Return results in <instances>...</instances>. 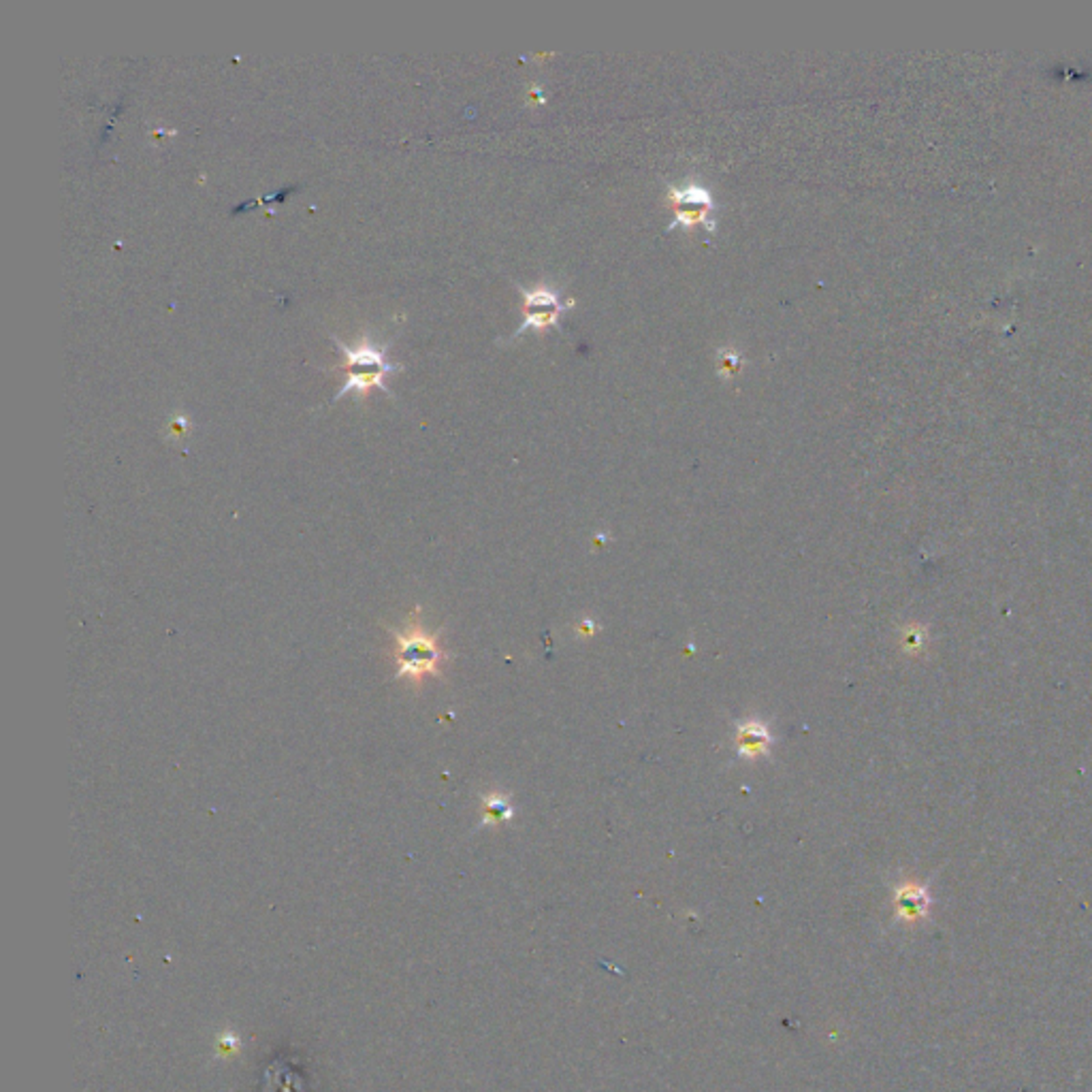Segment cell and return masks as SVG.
Masks as SVG:
<instances>
[{"mask_svg": "<svg viewBox=\"0 0 1092 1092\" xmlns=\"http://www.w3.org/2000/svg\"><path fill=\"white\" fill-rule=\"evenodd\" d=\"M388 632L393 638L397 678H404L412 687H421L429 677H440L446 653L442 651L438 634L429 632L421 621L419 606L412 610L404 628H388Z\"/></svg>", "mask_w": 1092, "mask_h": 1092, "instance_id": "6da1fadb", "label": "cell"}, {"mask_svg": "<svg viewBox=\"0 0 1092 1092\" xmlns=\"http://www.w3.org/2000/svg\"><path fill=\"white\" fill-rule=\"evenodd\" d=\"M333 342L335 346L339 348V352L344 354V363H339L337 370L339 372H346V382L339 386V391L335 393L333 400H342V397L351 395V393H357V397H365L370 395V391L378 388V391L385 393L386 397L395 400L391 393V388L385 385V378L388 373H395L404 370L401 363H393L386 358V351H388V344H376L372 337H361L354 346H348L344 344L342 339L335 337L333 335Z\"/></svg>", "mask_w": 1092, "mask_h": 1092, "instance_id": "7a4b0ae2", "label": "cell"}, {"mask_svg": "<svg viewBox=\"0 0 1092 1092\" xmlns=\"http://www.w3.org/2000/svg\"><path fill=\"white\" fill-rule=\"evenodd\" d=\"M668 203L674 207V220L668 226L672 229L692 231L696 226H705L708 233H715L717 225L713 212H715V201L708 188L698 182H687L685 186H670L668 188Z\"/></svg>", "mask_w": 1092, "mask_h": 1092, "instance_id": "3957f363", "label": "cell"}, {"mask_svg": "<svg viewBox=\"0 0 1092 1092\" xmlns=\"http://www.w3.org/2000/svg\"><path fill=\"white\" fill-rule=\"evenodd\" d=\"M734 742H736V751H739V755L755 760V758H762V755L770 754L773 736H770L769 726H766L764 721L749 720L736 726Z\"/></svg>", "mask_w": 1092, "mask_h": 1092, "instance_id": "277c9868", "label": "cell"}, {"mask_svg": "<svg viewBox=\"0 0 1092 1092\" xmlns=\"http://www.w3.org/2000/svg\"><path fill=\"white\" fill-rule=\"evenodd\" d=\"M572 308H574V299H566V303L553 305V308H529V310H525V320H523L521 327H518L517 331H514L512 337H518V335L529 331V329H533V331L545 333V331H548V329L557 327V323H560L561 314L567 312V310H572Z\"/></svg>", "mask_w": 1092, "mask_h": 1092, "instance_id": "5b68a950", "label": "cell"}, {"mask_svg": "<svg viewBox=\"0 0 1092 1092\" xmlns=\"http://www.w3.org/2000/svg\"><path fill=\"white\" fill-rule=\"evenodd\" d=\"M930 899L926 894L924 887H917V886H905L901 887L899 894H896V909H899V915L902 920H917V917H924L926 911H929Z\"/></svg>", "mask_w": 1092, "mask_h": 1092, "instance_id": "8992f818", "label": "cell"}, {"mask_svg": "<svg viewBox=\"0 0 1092 1092\" xmlns=\"http://www.w3.org/2000/svg\"><path fill=\"white\" fill-rule=\"evenodd\" d=\"M518 293L523 297V310L529 308H553V305H561L566 301H561L560 297V290L553 289L548 284H538L533 289H525V286H518Z\"/></svg>", "mask_w": 1092, "mask_h": 1092, "instance_id": "52a82bcc", "label": "cell"}, {"mask_svg": "<svg viewBox=\"0 0 1092 1092\" xmlns=\"http://www.w3.org/2000/svg\"><path fill=\"white\" fill-rule=\"evenodd\" d=\"M514 815L511 798L504 794L483 796V824H504Z\"/></svg>", "mask_w": 1092, "mask_h": 1092, "instance_id": "ba28073f", "label": "cell"}, {"mask_svg": "<svg viewBox=\"0 0 1092 1092\" xmlns=\"http://www.w3.org/2000/svg\"><path fill=\"white\" fill-rule=\"evenodd\" d=\"M742 367H745V358L734 348H720L717 351V372H720L723 380H732V378L739 376Z\"/></svg>", "mask_w": 1092, "mask_h": 1092, "instance_id": "9c48e42d", "label": "cell"}, {"mask_svg": "<svg viewBox=\"0 0 1092 1092\" xmlns=\"http://www.w3.org/2000/svg\"><path fill=\"white\" fill-rule=\"evenodd\" d=\"M167 431H169V438H171V440L186 438V435L191 434V419H188V416H184V414L173 416L171 423H169V427H167Z\"/></svg>", "mask_w": 1092, "mask_h": 1092, "instance_id": "30bf717a", "label": "cell"}, {"mask_svg": "<svg viewBox=\"0 0 1092 1092\" xmlns=\"http://www.w3.org/2000/svg\"><path fill=\"white\" fill-rule=\"evenodd\" d=\"M527 101H529V103H532V105H542V103H545V94H542V88H540V86L533 84L532 88H529Z\"/></svg>", "mask_w": 1092, "mask_h": 1092, "instance_id": "8fae6325", "label": "cell"}]
</instances>
